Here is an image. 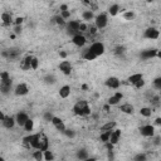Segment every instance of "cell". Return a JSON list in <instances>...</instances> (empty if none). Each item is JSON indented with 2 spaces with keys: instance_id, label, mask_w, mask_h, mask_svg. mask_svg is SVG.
<instances>
[{
  "instance_id": "6da1fadb",
  "label": "cell",
  "mask_w": 161,
  "mask_h": 161,
  "mask_svg": "<svg viewBox=\"0 0 161 161\" xmlns=\"http://www.w3.org/2000/svg\"><path fill=\"white\" fill-rule=\"evenodd\" d=\"M73 113L77 115V116H89L92 113L91 111V107L88 104V102L86 100H79L74 106H73V108H72Z\"/></svg>"
},
{
  "instance_id": "7a4b0ae2",
  "label": "cell",
  "mask_w": 161,
  "mask_h": 161,
  "mask_svg": "<svg viewBox=\"0 0 161 161\" xmlns=\"http://www.w3.org/2000/svg\"><path fill=\"white\" fill-rule=\"evenodd\" d=\"M79 26H80V22L79 20H69V22H67V25H65V28H64L67 35L74 37L76 34L80 33L79 32Z\"/></svg>"
},
{
  "instance_id": "3957f363",
  "label": "cell",
  "mask_w": 161,
  "mask_h": 161,
  "mask_svg": "<svg viewBox=\"0 0 161 161\" xmlns=\"http://www.w3.org/2000/svg\"><path fill=\"white\" fill-rule=\"evenodd\" d=\"M22 54V50L20 48H17V47H11V48H8L6 50H3L2 56L6 59H10V61H14L17 58H19V56Z\"/></svg>"
},
{
  "instance_id": "277c9868",
  "label": "cell",
  "mask_w": 161,
  "mask_h": 161,
  "mask_svg": "<svg viewBox=\"0 0 161 161\" xmlns=\"http://www.w3.org/2000/svg\"><path fill=\"white\" fill-rule=\"evenodd\" d=\"M95 24H96V26L100 30L104 29L107 26V24H108V15H107L106 13H101V14H98L95 18Z\"/></svg>"
},
{
  "instance_id": "5b68a950",
  "label": "cell",
  "mask_w": 161,
  "mask_h": 161,
  "mask_svg": "<svg viewBox=\"0 0 161 161\" xmlns=\"http://www.w3.org/2000/svg\"><path fill=\"white\" fill-rule=\"evenodd\" d=\"M13 89V79L9 78V79H5V80H0V92H2V95L6 96Z\"/></svg>"
},
{
  "instance_id": "8992f818",
  "label": "cell",
  "mask_w": 161,
  "mask_h": 161,
  "mask_svg": "<svg viewBox=\"0 0 161 161\" xmlns=\"http://www.w3.org/2000/svg\"><path fill=\"white\" fill-rule=\"evenodd\" d=\"M160 37V30L155 26H149L143 30V38L146 39H150V40H155Z\"/></svg>"
},
{
  "instance_id": "52a82bcc",
  "label": "cell",
  "mask_w": 161,
  "mask_h": 161,
  "mask_svg": "<svg viewBox=\"0 0 161 161\" xmlns=\"http://www.w3.org/2000/svg\"><path fill=\"white\" fill-rule=\"evenodd\" d=\"M89 49H91L93 53H95L97 57L104 54V52H106V47H104V44H103L102 42H93V43L89 45Z\"/></svg>"
},
{
  "instance_id": "ba28073f",
  "label": "cell",
  "mask_w": 161,
  "mask_h": 161,
  "mask_svg": "<svg viewBox=\"0 0 161 161\" xmlns=\"http://www.w3.org/2000/svg\"><path fill=\"white\" fill-rule=\"evenodd\" d=\"M141 136L143 137H152L155 135V126L154 125H143L139 128Z\"/></svg>"
},
{
  "instance_id": "9c48e42d",
  "label": "cell",
  "mask_w": 161,
  "mask_h": 161,
  "mask_svg": "<svg viewBox=\"0 0 161 161\" xmlns=\"http://www.w3.org/2000/svg\"><path fill=\"white\" fill-rule=\"evenodd\" d=\"M58 69L64 74V76H71L72 71H73V65L71 62L68 61H62L58 65Z\"/></svg>"
},
{
  "instance_id": "30bf717a",
  "label": "cell",
  "mask_w": 161,
  "mask_h": 161,
  "mask_svg": "<svg viewBox=\"0 0 161 161\" xmlns=\"http://www.w3.org/2000/svg\"><path fill=\"white\" fill-rule=\"evenodd\" d=\"M72 43L78 48H82L87 43V38H86V35H83V33H78L74 37H72Z\"/></svg>"
},
{
  "instance_id": "8fae6325",
  "label": "cell",
  "mask_w": 161,
  "mask_h": 161,
  "mask_svg": "<svg viewBox=\"0 0 161 161\" xmlns=\"http://www.w3.org/2000/svg\"><path fill=\"white\" fill-rule=\"evenodd\" d=\"M104 84H106V87H108L111 89H118L120 86H121V80L117 77L111 76V77H108L104 80Z\"/></svg>"
},
{
  "instance_id": "7c38bea8",
  "label": "cell",
  "mask_w": 161,
  "mask_h": 161,
  "mask_svg": "<svg viewBox=\"0 0 161 161\" xmlns=\"http://www.w3.org/2000/svg\"><path fill=\"white\" fill-rule=\"evenodd\" d=\"M28 93H29V87H28V84H26V83H19L14 88V95L18 96V97L26 96Z\"/></svg>"
},
{
  "instance_id": "4fadbf2b",
  "label": "cell",
  "mask_w": 161,
  "mask_h": 161,
  "mask_svg": "<svg viewBox=\"0 0 161 161\" xmlns=\"http://www.w3.org/2000/svg\"><path fill=\"white\" fill-rule=\"evenodd\" d=\"M157 56V49L155 48H151V49H145L140 53V58L142 61H147V59H151V58H155Z\"/></svg>"
},
{
  "instance_id": "5bb4252c",
  "label": "cell",
  "mask_w": 161,
  "mask_h": 161,
  "mask_svg": "<svg viewBox=\"0 0 161 161\" xmlns=\"http://www.w3.org/2000/svg\"><path fill=\"white\" fill-rule=\"evenodd\" d=\"M33 57L34 56H30V54H28V56H25L22 61H20V69L22 71H30L32 69V59H33Z\"/></svg>"
},
{
  "instance_id": "9a60e30c",
  "label": "cell",
  "mask_w": 161,
  "mask_h": 161,
  "mask_svg": "<svg viewBox=\"0 0 161 161\" xmlns=\"http://www.w3.org/2000/svg\"><path fill=\"white\" fill-rule=\"evenodd\" d=\"M2 124L5 128L8 130H11L14 128V126L17 125V120H15V116H5V118L2 121Z\"/></svg>"
},
{
  "instance_id": "2e32d148",
  "label": "cell",
  "mask_w": 161,
  "mask_h": 161,
  "mask_svg": "<svg viewBox=\"0 0 161 161\" xmlns=\"http://www.w3.org/2000/svg\"><path fill=\"white\" fill-rule=\"evenodd\" d=\"M15 120H17V125H18V126L24 127L25 122L29 120V116H28V113H25V112H23V111H19V112L15 115Z\"/></svg>"
},
{
  "instance_id": "e0dca14e",
  "label": "cell",
  "mask_w": 161,
  "mask_h": 161,
  "mask_svg": "<svg viewBox=\"0 0 161 161\" xmlns=\"http://www.w3.org/2000/svg\"><path fill=\"white\" fill-rule=\"evenodd\" d=\"M122 98H124L122 92H116L115 95H112L108 100H107V103H108L110 106H116V104H118L121 101H122Z\"/></svg>"
},
{
  "instance_id": "ac0fdd59",
  "label": "cell",
  "mask_w": 161,
  "mask_h": 161,
  "mask_svg": "<svg viewBox=\"0 0 161 161\" xmlns=\"http://www.w3.org/2000/svg\"><path fill=\"white\" fill-rule=\"evenodd\" d=\"M76 157L80 161H84V160H88L89 159V152L87 149H84V147H80V149H78L76 151Z\"/></svg>"
},
{
  "instance_id": "d6986e66",
  "label": "cell",
  "mask_w": 161,
  "mask_h": 161,
  "mask_svg": "<svg viewBox=\"0 0 161 161\" xmlns=\"http://www.w3.org/2000/svg\"><path fill=\"white\" fill-rule=\"evenodd\" d=\"M71 91H72V88H71L69 84H64V86H62L59 88L58 95H59L61 98H68L71 96Z\"/></svg>"
},
{
  "instance_id": "ffe728a7",
  "label": "cell",
  "mask_w": 161,
  "mask_h": 161,
  "mask_svg": "<svg viewBox=\"0 0 161 161\" xmlns=\"http://www.w3.org/2000/svg\"><path fill=\"white\" fill-rule=\"evenodd\" d=\"M120 111L125 115H133L135 113V107L131 103H124L120 106Z\"/></svg>"
},
{
  "instance_id": "44dd1931",
  "label": "cell",
  "mask_w": 161,
  "mask_h": 161,
  "mask_svg": "<svg viewBox=\"0 0 161 161\" xmlns=\"http://www.w3.org/2000/svg\"><path fill=\"white\" fill-rule=\"evenodd\" d=\"M50 22L52 23H54V24H57L58 26H61V28H65V25H67V20L61 15V14H58V15H54L52 19H50Z\"/></svg>"
},
{
  "instance_id": "7402d4cb",
  "label": "cell",
  "mask_w": 161,
  "mask_h": 161,
  "mask_svg": "<svg viewBox=\"0 0 161 161\" xmlns=\"http://www.w3.org/2000/svg\"><path fill=\"white\" fill-rule=\"evenodd\" d=\"M120 139H121V130L115 128V130L112 131V133H111L110 142H111V143H113V145H117V143H118V141H120Z\"/></svg>"
},
{
  "instance_id": "603a6c76",
  "label": "cell",
  "mask_w": 161,
  "mask_h": 161,
  "mask_svg": "<svg viewBox=\"0 0 161 161\" xmlns=\"http://www.w3.org/2000/svg\"><path fill=\"white\" fill-rule=\"evenodd\" d=\"M43 82H44L45 84H48V86H53V84L57 83V78H56L54 74L48 73V74H45V76L43 77Z\"/></svg>"
},
{
  "instance_id": "cb8c5ba5",
  "label": "cell",
  "mask_w": 161,
  "mask_h": 161,
  "mask_svg": "<svg viewBox=\"0 0 161 161\" xmlns=\"http://www.w3.org/2000/svg\"><path fill=\"white\" fill-rule=\"evenodd\" d=\"M143 78V74L142 73H133V74H131L128 78H127V80H128V83H131L132 86H135L140 79H142Z\"/></svg>"
},
{
  "instance_id": "d4e9b609",
  "label": "cell",
  "mask_w": 161,
  "mask_h": 161,
  "mask_svg": "<svg viewBox=\"0 0 161 161\" xmlns=\"http://www.w3.org/2000/svg\"><path fill=\"white\" fill-rule=\"evenodd\" d=\"M82 57H83V59H86V61H95V59L97 58V56H96L95 53H93L89 48H87V49L83 50Z\"/></svg>"
},
{
  "instance_id": "484cf974",
  "label": "cell",
  "mask_w": 161,
  "mask_h": 161,
  "mask_svg": "<svg viewBox=\"0 0 161 161\" xmlns=\"http://www.w3.org/2000/svg\"><path fill=\"white\" fill-rule=\"evenodd\" d=\"M2 22H3V25H10L11 23H14V19H13V15L10 13H3Z\"/></svg>"
},
{
  "instance_id": "4316f807",
  "label": "cell",
  "mask_w": 161,
  "mask_h": 161,
  "mask_svg": "<svg viewBox=\"0 0 161 161\" xmlns=\"http://www.w3.org/2000/svg\"><path fill=\"white\" fill-rule=\"evenodd\" d=\"M112 131H113V130H112ZM112 131H111V130H110V131H102V132H101V135H100V141H101L102 143L108 142L110 139H111V133H112Z\"/></svg>"
},
{
  "instance_id": "83f0119b",
  "label": "cell",
  "mask_w": 161,
  "mask_h": 161,
  "mask_svg": "<svg viewBox=\"0 0 161 161\" xmlns=\"http://www.w3.org/2000/svg\"><path fill=\"white\" fill-rule=\"evenodd\" d=\"M82 18H83L84 22H91V20L95 19L96 17H95V14H93L92 10H84V11L82 13Z\"/></svg>"
},
{
  "instance_id": "f1b7e54d",
  "label": "cell",
  "mask_w": 161,
  "mask_h": 161,
  "mask_svg": "<svg viewBox=\"0 0 161 161\" xmlns=\"http://www.w3.org/2000/svg\"><path fill=\"white\" fill-rule=\"evenodd\" d=\"M116 126H117V124H116V121H110V122H107V124H104L102 127H101V131H112V130H115L116 128Z\"/></svg>"
},
{
  "instance_id": "f546056e",
  "label": "cell",
  "mask_w": 161,
  "mask_h": 161,
  "mask_svg": "<svg viewBox=\"0 0 161 161\" xmlns=\"http://www.w3.org/2000/svg\"><path fill=\"white\" fill-rule=\"evenodd\" d=\"M118 13H120V5H118V4H112V5H110V8H108V14H110L111 17H116Z\"/></svg>"
},
{
  "instance_id": "4dcf8cb0",
  "label": "cell",
  "mask_w": 161,
  "mask_h": 161,
  "mask_svg": "<svg viewBox=\"0 0 161 161\" xmlns=\"http://www.w3.org/2000/svg\"><path fill=\"white\" fill-rule=\"evenodd\" d=\"M140 115L143 116V117H151L152 115V110H151V107H141V110H140Z\"/></svg>"
},
{
  "instance_id": "1f68e13d",
  "label": "cell",
  "mask_w": 161,
  "mask_h": 161,
  "mask_svg": "<svg viewBox=\"0 0 161 161\" xmlns=\"http://www.w3.org/2000/svg\"><path fill=\"white\" fill-rule=\"evenodd\" d=\"M149 102L151 103V106H154V107H159V106L161 104V98H160V95H154V96L149 100Z\"/></svg>"
},
{
  "instance_id": "d6a6232c",
  "label": "cell",
  "mask_w": 161,
  "mask_h": 161,
  "mask_svg": "<svg viewBox=\"0 0 161 161\" xmlns=\"http://www.w3.org/2000/svg\"><path fill=\"white\" fill-rule=\"evenodd\" d=\"M26 132H32L33 130H34V121L32 120V118H29L28 121H26V122H25V125H24V127H23Z\"/></svg>"
},
{
  "instance_id": "836d02e7",
  "label": "cell",
  "mask_w": 161,
  "mask_h": 161,
  "mask_svg": "<svg viewBox=\"0 0 161 161\" xmlns=\"http://www.w3.org/2000/svg\"><path fill=\"white\" fill-rule=\"evenodd\" d=\"M63 135H64L65 137H68V139L73 140V139L77 136V133H76V131L72 130V128H65V130L63 131Z\"/></svg>"
},
{
  "instance_id": "e575fe53",
  "label": "cell",
  "mask_w": 161,
  "mask_h": 161,
  "mask_svg": "<svg viewBox=\"0 0 161 161\" xmlns=\"http://www.w3.org/2000/svg\"><path fill=\"white\" fill-rule=\"evenodd\" d=\"M33 159L37 160V161H42V160H44V151H42V150H37V151H34V152H33Z\"/></svg>"
},
{
  "instance_id": "d590c367",
  "label": "cell",
  "mask_w": 161,
  "mask_h": 161,
  "mask_svg": "<svg viewBox=\"0 0 161 161\" xmlns=\"http://www.w3.org/2000/svg\"><path fill=\"white\" fill-rule=\"evenodd\" d=\"M98 30H100V29L96 26V24H95V25H88V30H87V33H88L91 37H95V35L97 34Z\"/></svg>"
},
{
  "instance_id": "8d00e7d4",
  "label": "cell",
  "mask_w": 161,
  "mask_h": 161,
  "mask_svg": "<svg viewBox=\"0 0 161 161\" xmlns=\"http://www.w3.org/2000/svg\"><path fill=\"white\" fill-rule=\"evenodd\" d=\"M125 52H126V48H125V45H117V47L113 49V53H115L116 56H122Z\"/></svg>"
},
{
  "instance_id": "74e56055",
  "label": "cell",
  "mask_w": 161,
  "mask_h": 161,
  "mask_svg": "<svg viewBox=\"0 0 161 161\" xmlns=\"http://www.w3.org/2000/svg\"><path fill=\"white\" fill-rule=\"evenodd\" d=\"M53 117H54V115H53L50 111H45V112L43 113V120L45 121V122H52Z\"/></svg>"
},
{
  "instance_id": "f35d334b",
  "label": "cell",
  "mask_w": 161,
  "mask_h": 161,
  "mask_svg": "<svg viewBox=\"0 0 161 161\" xmlns=\"http://www.w3.org/2000/svg\"><path fill=\"white\" fill-rule=\"evenodd\" d=\"M152 86H154L155 89L161 91V77H156V78L152 80Z\"/></svg>"
},
{
  "instance_id": "ab89813d",
  "label": "cell",
  "mask_w": 161,
  "mask_h": 161,
  "mask_svg": "<svg viewBox=\"0 0 161 161\" xmlns=\"http://www.w3.org/2000/svg\"><path fill=\"white\" fill-rule=\"evenodd\" d=\"M56 159V156H54V154H53L52 151H49V150H45L44 151V160H47V161H53Z\"/></svg>"
},
{
  "instance_id": "60d3db41",
  "label": "cell",
  "mask_w": 161,
  "mask_h": 161,
  "mask_svg": "<svg viewBox=\"0 0 161 161\" xmlns=\"http://www.w3.org/2000/svg\"><path fill=\"white\" fill-rule=\"evenodd\" d=\"M133 160H135V161H146L147 156L143 152H139V154H136L135 156H133Z\"/></svg>"
},
{
  "instance_id": "b9f144b4",
  "label": "cell",
  "mask_w": 161,
  "mask_h": 161,
  "mask_svg": "<svg viewBox=\"0 0 161 161\" xmlns=\"http://www.w3.org/2000/svg\"><path fill=\"white\" fill-rule=\"evenodd\" d=\"M124 18L125 20H132V19H135V13L128 10V11H125L124 13Z\"/></svg>"
},
{
  "instance_id": "7bdbcfd3",
  "label": "cell",
  "mask_w": 161,
  "mask_h": 161,
  "mask_svg": "<svg viewBox=\"0 0 161 161\" xmlns=\"http://www.w3.org/2000/svg\"><path fill=\"white\" fill-rule=\"evenodd\" d=\"M50 124H53V126H54V127H57L58 125L63 124V120H62L61 117H57V116H54V117H53V120H52V122H50Z\"/></svg>"
},
{
  "instance_id": "ee69618b",
  "label": "cell",
  "mask_w": 161,
  "mask_h": 161,
  "mask_svg": "<svg viewBox=\"0 0 161 161\" xmlns=\"http://www.w3.org/2000/svg\"><path fill=\"white\" fill-rule=\"evenodd\" d=\"M38 68H39V59L37 57H33V59H32V69L37 71Z\"/></svg>"
},
{
  "instance_id": "f6af8a7d",
  "label": "cell",
  "mask_w": 161,
  "mask_h": 161,
  "mask_svg": "<svg viewBox=\"0 0 161 161\" xmlns=\"http://www.w3.org/2000/svg\"><path fill=\"white\" fill-rule=\"evenodd\" d=\"M152 145L154 146H161V136H152Z\"/></svg>"
},
{
  "instance_id": "bcb514c9",
  "label": "cell",
  "mask_w": 161,
  "mask_h": 161,
  "mask_svg": "<svg viewBox=\"0 0 161 161\" xmlns=\"http://www.w3.org/2000/svg\"><path fill=\"white\" fill-rule=\"evenodd\" d=\"M13 32H14L15 35H20L22 32H23V26L22 25H14V29H13Z\"/></svg>"
},
{
  "instance_id": "7dc6e473",
  "label": "cell",
  "mask_w": 161,
  "mask_h": 161,
  "mask_svg": "<svg viewBox=\"0 0 161 161\" xmlns=\"http://www.w3.org/2000/svg\"><path fill=\"white\" fill-rule=\"evenodd\" d=\"M10 78V74H9V72H6V71H3L2 73H0V80H5V79H9Z\"/></svg>"
},
{
  "instance_id": "c3c4849f",
  "label": "cell",
  "mask_w": 161,
  "mask_h": 161,
  "mask_svg": "<svg viewBox=\"0 0 161 161\" xmlns=\"http://www.w3.org/2000/svg\"><path fill=\"white\" fill-rule=\"evenodd\" d=\"M61 15L65 19V20H68L71 18V10H64V11H61Z\"/></svg>"
},
{
  "instance_id": "681fc988",
  "label": "cell",
  "mask_w": 161,
  "mask_h": 161,
  "mask_svg": "<svg viewBox=\"0 0 161 161\" xmlns=\"http://www.w3.org/2000/svg\"><path fill=\"white\" fill-rule=\"evenodd\" d=\"M88 30V25L86 23H80V26H79V32L80 33H87Z\"/></svg>"
},
{
  "instance_id": "f907efd6",
  "label": "cell",
  "mask_w": 161,
  "mask_h": 161,
  "mask_svg": "<svg viewBox=\"0 0 161 161\" xmlns=\"http://www.w3.org/2000/svg\"><path fill=\"white\" fill-rule=\"evenodd\" d=\"M143 86H145V79L142 78V79H140L139 82H137L135 86H133V87H135V88H137V89H140V88H142Z\"/></svg>"
},
{
  "instance_id": "816d5d0a",
  "label": "cell",
  "mask_w": 161,
  "mask_h": 161,
  "mask_svg": "<svg viewBox=\"0 0 161 161\" xmlns=\"http://www.w3.org/2000/svg\"><path fill=\"white\" fill-rule=\"evenodd\" d=\"M23 22H24V18H22V17H18V18L14 19V24L15 25H22Z\"/></svg>"
},
{
  "instance_id": "f5cc1de1",
  "label": "cell",
  "mask_w": 161,
  "mask_h": 161,
  "mask_svg": "<svg viewBox=\"0 0 161 161\" xmlns=\"http://www.w3.org/2000/svg\"><path fill=\"white\" fill-rule=\"evenodd\" d=\"M56 128H57V131H59V132H62V133H63V131H64V130H65L67 127H65V125H64V122H63V124L58 125V126H57Z\"/></svg>"
},
{
  "instance_id": "db71d44e",
  "label": "cell",
  "mask_w": 161,
  "mask_h": 161,
  "mask_svg": "<svg viewBox=\"0 0 161 161\" xmlns=\"http://www.w3.org/2000/svg\"><path fill=\"white\" fill-rule=\"evenodd\" d=\"M59 57H61L62 59H65V58H67V53H65L64 50H61V52H59Z\"/></svg>"
},
{
  "instance_id": "11a10c76",
  "label": "cell",
  "mask_w": 161,
  "mask_h": 161,
  "mask_svg": "<svg viewBox=\"0 0 161 161\" xmlns=\"http://www.w3.org/2000/svg\"><path fill=\"white\" fill-rule=\"evenodd\" d=\"M59 10H61V11H64V10H69V9H68V5H67V4H62L61 8H59Z\"/></svg>"
},
{
  "instance_id": "9f6ffc18",
  "label": "cell",
  "mask_w": 161,
  "mask_h": 161,
  "mask_svg": "<svg viewBox=\"0 0 161 161\" xmlns=\"http://www.w3.org/2000/svg\"><path fill=\"white\" fill-rule=\"evenodd\" d=\"M155 124L159 125V126H161V117H157V118L155 120Z\"/></svg>"
},
{
  "instance_id": "6f0895ef",
  "label": "cell",
  "mask_w": 161,
  "mask_h": 161,
  "mask_svg": "<svg viewBox=\"0 0 161 161\" xmlns=\"http://www.w3.org/2000/svg\"><path fill=\"white\" fill-rule=\"evenodd\" d=\"M156 57H159V58H161V50H157V56Z\"/></svg>"
},
{
  "instance_id": "680465c9",
  "label": "cell",
  "mask_w": 161,
  "mask_h": 161,
  "mask_svg": "<svg viewBox=\"0 0 161 161\" xmlns=\"http://www.w3.org/2000/svg\"><path fill=\"white\" fill-rule=\"evenodd\" d=\"M159 95H160V98H161V91H160V93H159Z\"/></svg>"
}]
</instances>
